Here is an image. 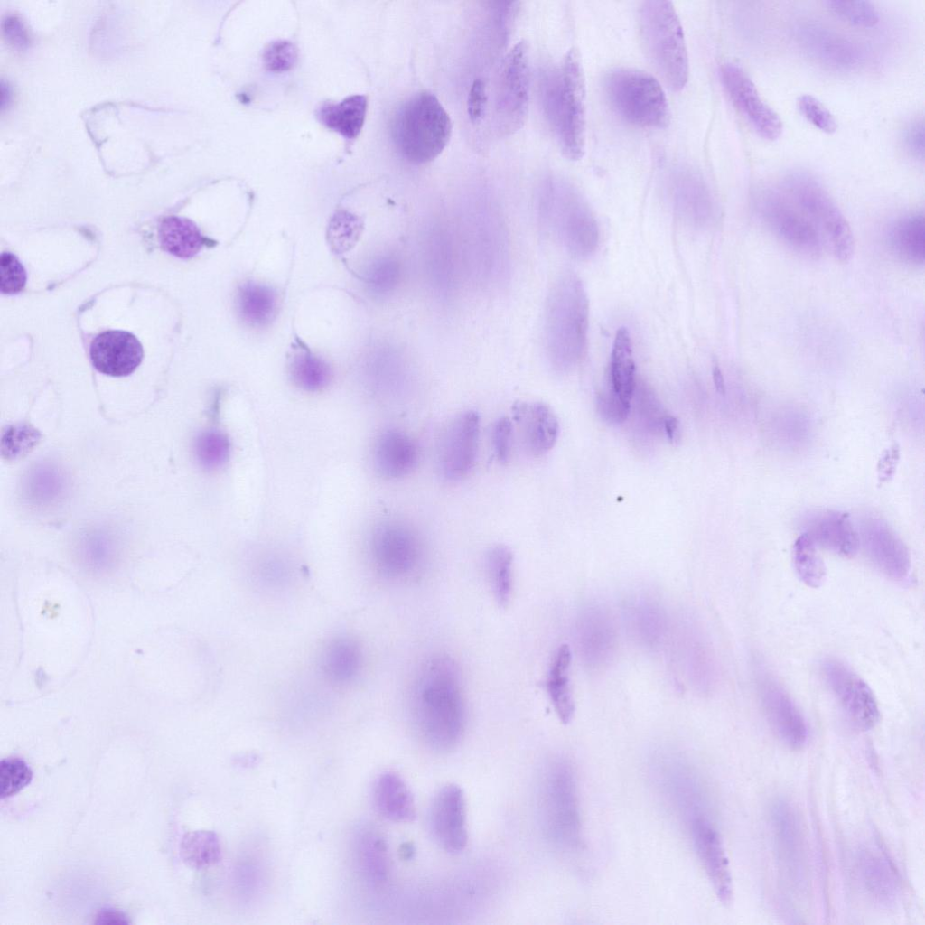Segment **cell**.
I'll return each instance as SVG.
<instances>
[{
    "label": "cell",
    "mask_w": 925,
    "mask_h": 925,
    "mask_svg": "<svg viewBox=\"0 0 925 925\" xmlns=\"http://www.w3.org/2000/svg\"><path fill=\"white\" fill-rule=\"evenodd\" d=\"M409 705L414 726L430 749L444 752L459 744L466 726V704L459 668L450 656L436 654L422 663Z\"/></svg>",
    "instance_id": "cell-1"
},
{
    "label": "cell",
    "mask_w": 925,
    "mask_h": 925,
    "mask_svg": "<svg viewBox=\"0 0 925 925\" xmlns=\"http://www.w3.org/2000/svg\"><path fill=\"white\" fill-rule=\"evenodd\" d=\"M537 802L541 829L549 844L563 854L579 853L584 846L579 789L568 758L554 756L544 764Z\"/></svg>",
    "instance_id": "cell-2"
},
{
    "label": "cell",
    "mask_w": 925,
    "mask_h": 925,
    "mask_svg": "<svg viewBox=\"0 0 925 925\" xmlns=\"http://www.w3.org/2000/svg\"><path fill=\"white\" fill-rule=\"evenodd\" d=\"M545 110L563 154L580 160L585 152L586 86L580 53L571 49L560 66L547 74Z\"/></svg>",
    "instance_id": "cell-3"
},
{
    "label": "cell",
    "mask_w": 925,
    "mask_h": 925,
    "mask_svg": "<svg viewBox=\"0 0 925 925\" xmlns=\"http://www.w3.org/2000/svg\"><path fill=\"white\" fill-rule=\"evenodd\" d=\"M640 42L664 83L681 90L689 75L687 49L680 19L669 1L643 2L639 11Z\"/></svg>",
    "instance_id": "cell-4"
},
{
    "label": "cell",
    "mask_w": 925,
    "mask_h": 925,
    "mask_svg": "<svg viewBox=\"0 0 925 925\" xmlns=\"http://www.w3.org/2000/svg\"><path fill=\"white\" fill-rule=\"evenodd\" d=\"M452 122L438 98L418 92L398 108L393 123L395 145L404 159L414 164L434 160L447 145Z\"/></svg>",
    "instance_id": "cell-5"
},
{
    "label": "cell",
    "mask_w": 925,
    "mask_h": 925,
    "mask_svg": "<svg viewBox=\"0 0 925 925\" xmlns=\"http://www.w3.org/2000/svg\"><path fill=\"white\" fill-rule=\"evenodd\" d=\"M588 299L581 280L564 276L549 300L547 331L551 359L560 369L575 365L587 344Z\"/></svg>",
    "instance_id": "cell-6"
},
{
    "label": "cell",
    "mask_w": 925,
    "mask_h": 925,
    "mask_svg": "<svg viewBox=\"0 0 925 925\" xmlns=\"http://www.w3.org/2000/svg\"><path fill=\"white\" fill-rule=\"evenodd\" d=\"M819 234L824 247L840 262L854 253L851 228L822 184L811 174L794 171L786 174L779 187Z\"/></svg>",
    "instance_id": "cell-7"
},
{
    "label": "cell",
    "mask_w": 925,
    "mask_h": 925,
    "mask_svg": "<svg viewBox=\"0 0 925 925\" xmlns=\"http://www.w3.org/2000/svg\"><path fill=\"white\" fill-rule=\"evenodd\" d=\"M603 90L612 109L622 120L649 128L668 125L670 111L666 94L651 74L632 68H615L605 75Z\"/></svg>",
    "instance_id": "cell-8"
},
{
    "label": "cell",
    "mask_w": 925,
    "mask_h": 925,
    "mask_svg": "<svg viewBox=\"0 0 925 925\" xmlns=\"http://www.w3.org/2000/svg\"><path fill=\"white\" fill-rule=\"evenodd\" d=\"M369 550L378 573L392 581L402 582L413 577L424 556L418 533L399 521L378 525L370 536Z\"/></svg>",
    "instance_id": "cell-9"
},
{
    "label": "cell",
    "mask_w": 925,
    "mask_h": 925,
    "mask_svg": "<svg viewBox=\"0 0 925 925\" xmlns=\"http://www.w3.org/2000/svg\"><path fill=\"white\" fill-rule=\"evenodd\" d=\"M755 205L766 226L788 247L810 258L822 254L819 234L779 187L760 191Z\"/></svg>",
    "instance_id": "cell-10"
},
{
    "label": "cell",
    "mask_w": 925,
    "mask_h": 925,
    "mask_svg": "<svg viewBox=\"0 0 925 925\" xmlns=\"http://www.w3.org/2000/svg\"><path fill=\"white\" fill-rule=\"evenodd\" d=\"M820 669L828 690L849 722L860 730L873 728L880 713L869 686L837 659H825Z\"/></svg>",
    "instance_id": "cell-11"
},
{
    "label": "cell",
    "mask_w": 925,
    "mask_h": 925,
    "mask_svg": "<svg viewBox=\"0 0 925 925\" xmlns=\"http://www.w3.org/2000/svg\"><path fill=\"white\" fill-rule=\"evenodd\" d=\"M480 422L476 411L466 410L454 416L443 430L437 463L444 479L458 481L473 468L479 447Z\"/></svg>",
    "instance_id": "cell-12"
},
{
    "label": "cell",
    "mask_w": 925,
    "mask_h": 925,
    "mask_svg": "<svg viewBox=\"0 0 925 925\" xmlns=\"http://www.w3.org/2000/svg\"><path fill=\"white\" fill-rule=\"evenodd\" d=\"M552 229L574 257H587L599 242L596 219L579 193L572 189L564 191L550 213Z\"/></svg>",
    "instance_id": "cell-13"
},
{
    "label": "cell",
    "mask_w": 925,
    "mask_h": 925,
    "mask_svg": "<svg viewBox=\"0 0 925 925\" xmlns=\"http://www.w3.org/2000/svg\"><path fill=\"white\" fill-rule=\"evenodd\" d=\"M528 84L527 45L521 42L506 57L500 76L496 112L503 133H512L523 124L528 106Z\"/></svg>",
    "instance_id": "cell-14"
},
{
    "label": "cell",
    "mask_w": 925,
    "mask_h": 925,
    "mask_svg": "<svg viewBox=\"0 0 925 925\" xmlns=\"http://www.w3.org/2000/svg\"><path fill=\"white\" fill-rule=\"evenodd\" d=\"M720 79L733 106L761 137L774 141L781 135V119L761 98L754 83L740 66L724 63Z\"/></svg>",
    "instance_id": "cell-15"
},
{
    "label": "cell",
    "mask_w": 925,
    "mask_h": 925,
    "mask_svg": "<svg viewBox=\"0 0 925 925\" xmlns=\"http://www.w3.org/2000/svg\"><path fill=\"white\" fill-rule=\"evenodd\" d=\"M429 827L435 842L446 852H462L468 843L466 800L456 784H446L434 795L429 810Z\"/></svg>",
    "instance_id": "cell-16"
},
{
    "label": "cell",
    "mask_w": 925,
    "mask_h": 925,
    "mask_svg": "<svg viewBox=\"0 0 925 925\" xmlns=\"http://www.w3.org/2000/svg\"><path fill=\"white\" fill-rule=\"evenodd\" d=\"M687 833L700 865L724 904L733 899V880L722 837L712 818L692 824Z\"/></svg>",
    "instance_id": "cell-17"
},
{
    "label": "cell",
    "mask_w": 925,
    "mask_h": 925,
    "mask_svg": "<svg viewBox=\"0 0 925 925\" xmlns=\"http://www.w3.org/2000/svg\"><path fill=\"white\" fill-rule=\"evenodd\" d=\"M758 689L762 710L776 736L792 749L803 747L808 739V728L792 698L768 675L760 677Z\"/></svg>",
    "instance_id": "cell-18"
},
{
    "label": "cell",
    "mask_w": 925,
    "mask_h": 925,
    "mask_svg": "<svg viewBox=\"0 0 925 925\" xmlns=\"http://www.w3.org/2000/svg\"><path fill=\"white\" fill-rule=\"evenodd\" d=\"M864 548L874 566L893 581L905 580L911 569L909 552L902 541L876 519H867L862 527Z\"/></svg>",
    "instance_id": "cell-19"
},
{
    "label": "cell",
    "mask_w": 925,
    "mask_h": 925,
    "mask_svg": "<svg viewBox=\"0 0 925 925\" xmlns=\"http://www.w3.org/2000/svg\"><path fill=\"white\" fill-rule=\"evenodd\" d=\"M143 347L135 335L124 331H107L91 341L89 357L94 368L108 376L126 377L140 365Z\"/></svg>",
    "instance_id": "cell-20"
},
{
    "label": "cell",
    "mask_w": 925,
    "mask_h": 925,
    "mask_svg": "<svg viewBox=\"0 0 925 925\" xmlns=\"http://www.w3.org/2000/svg\"><path fill=\"white\" fill-rule=\"evenodd\" d=\"M513 419L528 454L540 457L556 444L559 423L548 405L537 401L519 402L513 406Z\"/></svg>",
    "instance_id": "cell-21"
},
{
    "label": "cell",
    "mask_w": 925,
    "mask_h": 925,
    "mask_svg": "<svg viewBox=\"0 0 925 925\" xmlns=\"http://www.w3.org/2000/svg\"><path fill=\"white\" fill-rule=\"evenodd\" d=\"M418 459L417 444L403 431L387 430L375 442L374 466L384 478L398 479L408 475L416 467Z\"/></svg>",
    "instance_id": "cell-22"
},
{
    "label": "cell",
    "mask_w": 925,
    "mask_h": 925,
    "mask_svg": "<svg viewBox=\"0 0 925 925\" xmlns=\"http://www.w3.org/2000/svg\"><path fill=\"white\" fill-rule=\"evenodd\" d=\"M806 533L816 546L842 556H853L859 546V537L846 513L826 510L813 515L808 521Z\"/></svg>",
    "instance_id": "cell-23"
},
{
    "label": "cell",
    "mask_w": 925,
    "mask_h": 925,
    "mask_svg": "<svg viewBox=\"0 0 925 925\" xmlns=\"http://www.w3.org/2000/svg\"><path fill=\"white\" fill-rule=\"evenodd\" d=\"M372 795L375 808L384 818L393 822L415 819L416 808L413 794L397 773H381L374 783Z\"/></svg>",
    "instance_id": "cell-24"
},
{
    "label": "cell",
    "mask_w": 925,
    "mask_h": 925,
    "mask_svg": "<svg viewBox=\"0 0 925 925\" xmlns=\"http://www.w3.org/2000/svg\"><path fill=\"white\" fill-rule=\"evenodd\" d=\"M857 869L861 883L877 903L889 906L898 895L899 883L894 868L888 859L871 850L860 853Z\"/></svg>",
    "instance_id": "cell-25"
},
{
    "label": "cell",
    "mask_w": 925,
    "mask_h": 925,
    "mask_svg": "<svg viewBox=\"0 0 925 925\" xmlns=\"http://www.w3.org/2000/svg\"><path fill=\"white\" fill-rule=\"evenodd\" d=\"M808 49L827 64L848 69L857 66L862 52L854 42L846 38L818 27L805 28L801 36Z\"/></svg>",
    "instance_id": "cell-26"
},
{
    "label": "cell",
    "mask_w": 925,
    "mask_h": 925,
    "mask_svg": "<svg viewBox=\"0 0 925 925\" xmlns=\"http://www.w3.org/2000/svg\"><path fill=\"white\" fill-rule=\"evenodd\" d=\"M571 660L569 646L563 644L558 647L553 655L546 678L547 695L563 724H568L575 714V701L569 680Z\"/></svg>",
    "instance_id": "cell-27"
},
{
    "label": "cell",
    "mask_w": 925,
    "mask_h": 925,
    "mask_svg": "<svg viewBox=\"0 0 925 925\" xmlns=\"http://www.w3.org/2000/svg\"><path fill=\"white\" fill-rule=\"evenodd\" d=\"M362 661L360 647L349 637L332 640L322 654V670L332 682L348 683L359 673Z\"/></svg>",
    "instance_id": "cell-28"
},
{
    "label": "cell",
    "mask_w": 925,
    "mask_h": 925,
    "mask_svg": "<svg viewBox=\"0 0 925 925\" xmlns=\"http://www.w3.org/2000/svg\"><path fill=\"white\" fill-rule=\"evenodd\" d=\"M367 106L366 96L353 95L337 104H323L318 109L317 117L328 128L348 139H354L364 125Z\"/></svg>",
    "instance_id": "cell-29"
},
{
    "label": "cell",
    "mask_w": 925,
    "mask_h": 925,
    "mask_svg": "<svg viewBox=\"0 0 925 925\" xmlns=\"http://www.w3.org/2000/svg\"><path fill=\"white\" fill-rule=\"evenodd\" d=\"M675 202L679 212L696 224H705L713 216V201L705 183L695 174H679L674 182Z\"/></svg>",
    "instance_id": "cell-30"
},
{
    "label": "cell",
    "mask_w": 925,
    "mask_h": 925,
    "mask_svg": "<svg viewBox=\"0 0 925 925\" xmlns=\"http://www.w3.org/2000/svg\"><path fill=\"white\" fill-rule=\"evenodd\" d=\"M609 388L624 403L631 405L635 388V365L631 335L624 327L617 331L613 341L610 362Z\"/></svg>",
    "instance_id": "cell-31"
},
{
    "label": "cell",
    "mask_w": 925,
    "mask_h": 925,
    "mask_svg": "<svg viewBox=\"0 0 925 925\" xmlns=\"http://www.w3.org/2000/svg\"><path fill=\"white\" fill-rule=\"evenodd\" d=\"M237 304L239 315L245 322L254 327H261L275 318L277 295L270 286L249 281L238 288Z\"/></svg>",
    "instance_id": "cell-32"
},
{
    "label": "cell",
    "mask_w": 925,
    "mask_h": 925,
    "mask_svg": "<svg viewBox=\"0 0 925 925\" xmlns=\"http://www.w3.org/2000/svg\"><path fill=\"white\" fill-rule=\"evenodd\" d=\"M771 823L780 852L789 864L798 867L802 855V836L794 808L780 800L771 808Z\"/></svg>",
    "instance_id": "cell-33"
},
{
    "label": "cell",
    "mask_w": 925,
    "mask_h": 925,
    "mask_svg": "<svg viewBox=\"0 0 925 925\" xmlns=\"http://www.w3.org/2000/svg\"><path fill=\"white\" fill-rule=\"evenodd\" d=\"M159 239L164 250L182 258L192 257L203 244L201 231L192 220L173 216L161 222Z\"/></svg>",
    "instance_id": "cell-34"
},
{
    "label": "cell",
    "mask_w": 925,
    "mask_h": 925,
    "mask_svg": "<svg viewBox=\"0 0 925 925\" xmlns=\"http://www.w3.org/2000/svg\"><path fill=\"white\" fill-rule=\"evenodd\" d=\"M896 254L908 263L923 265L925 258V220L922 213L900 220L891 233Z\"/></svg>",
    "instance_id": "cell-35"
},
{
    "label": "cell",
    "mask_w": 925,
    "mask_h": 925,
    "mask_svg": "<svg viewBox=\"0 0 925 925\" xmlns=\"http://www.w3.org/2000/svg\"><path fill=\"white\" fill-rule=\"evenodd\" d=\"M513 553L503 544L491 547L485 556L486 573L496 603L505 607L513 591Z\"/></svg>",
    "instance_id": "cell-36"
},
{
    "label": "cell",
    "mask_w": 925,
    "mask_h": 925,
    "mask_svg": "<svg viewBox=\"0 0 925 925\" xmlns=\"http://www.w3.org/2000/svg\"><path fill=\"white\" fill-rule=\"evenodd\" d=\"M180 855L186 865L193 869H205L218 864L221 858L219 836L210 830L186 833L181 841Z\"/></svg>",
    "instance_id": "cell-37"
},
{
    "label": "cell",
    "mask_w": 925,
    "mask_h": 925,
    "mask_svg": "<svg viewBox=\"0 0 925 925\" xmlns=\"http://www.w3.org/2000/svg\"><path fill=\"white\" fill-rule=\"evenodd\" d=\"M358 851L365 876L376 884L386 883L389 874V858L385 839L378 833L368 830L360 839Z\"/></svg>",
    "instance_id": "cell-38"
},
{
    "label": "cell",
    "mask_w": 925,
    "mask_h": 925,
    "mask_svg": "<svg viewBox=\"0 0 925 925\" xmlns=\"http://www.w3.org/2000/svg\"><path fill=\"white\" fill-rule=\"evenodd\" d=\"M293 381L301 388L317 391L328 385L332 378L327 362L313 354L303 351L296 353L290 363Z\"/></svg>",
    "instance_id": "cell-39"
},
{
    "label": "cell",
    "mask_w": 925,
    "mask_h": 925,
    "mask_svg": "<svg viewBox=\"0 0 925 925\" xmlns=\"http://www.w3.org/2000/svg\"><path fill=\"white\" fill-rule=\"evenodd\" d=\"M814 542L806 534H801L794 543L793 564L799 579L811 588L819 587L826 575L825 565L817 553Z\"/></svg>",
    "instance_id": "cell-40"
},
{
    "label": "cell",
    "mask_w": 925,
    "mask_h": 925,
    "mask_svg": "<svg viewBox=\"0 0 925 925\" xmlns=\"http://www.w3.org/2000/svg\"><path fill=\"white\" fill-rule=\"evenodd\" d=\"M825 5L830 12L853 25L870 28L879 22L876 7L868 1L828 0Z\"/></svg>",
    "instance_id": "cell-41"
},
{
    "label": "cell",
    "mask_w": 925,
    "mask_h": 925,
    "mask_svg": "<svg viewBox=\"0 0 925 925\" xmlns=\"http://www.w3.org/2000/svg\"><path fill=\"white\" fill-rule=\"evenodd\" d=\"M33 780V771L21 758L10 757L0 762V797H12L28 786Z\"/></svg>",
    "instance_id": "cell-42"
},
{
    "label": "cell",
    "mask_w": 925,
    "mask_h": 925,
    "mask_svg": "<svg viewBox=\"0 0 925 925\" xmlns=\"http://www.w3.org/2000/svg\"><path fill=\"white\" fill-rule=\"evenodd\" d=\"M230 452L228 436L218 431H209L197 440L196 453L201 463L208 469H215L225 463Z\"/></svg>",
    "instance_id": "cell-43"
},
{
    "label": "cell",
    "mask_w": 925,
    "mask_h": 925,
    "mask_svg": "<svg viewBox=\"0 0 925 925\" xmlns=\"http://www.w3.org/2000/svg\"><path fill=\"white\" fill-rule=\"evenodd\" d=\"M800 114L814 126L824 133L833 134L837 129L836 120L831 112L815 97L801 95L797 101Z\"/></svg>",
    "instance_id": "cell-44"
},
{
    "label": "cell",
    "mask_w": 925,
    "mask_h": 925,
    "mask_svg": "<svg viewBox=\"0 0 925 925\" xmlns=\"http://www.w3.org/2000/svg\"><path fill=\"white\" fill-rule=\"evenodd\" d=\"M359 229L360 221L356 216L345 211L339 212L335 214L331 222L329 231L331 242L336 250L340 244V251L347 250L356 240Z\"/></svg>",
    "instance_id": "cell-45"
},
{
    "label": "cell",
    "mask_w": 925,
    "mask_h": 925,
    "mask_svg": "<svg viewBox=\"0 0 925 925\" xmlns=\"http://www.w3.org/2000/svg\"><path fill=\"white\" fill-rule=\"evenodd\" d=\"M26 283L25 270L18 258L4 252L1 256V292L14 294L21 292Z\"/></svg>",
    "instance_id": "cell-46"
},
{
    "label": "cell",
    "mask_w": 925,
    "mask_h": 925,
    "mask_svg": "<svg viewBox=\"0 0 925 925\" xmlns=\"http://www.w3.org/2000/svg\"><path fill=\"white\" fill-rule=\"evenodd\" d=\"M297 60L295 46L287 41L270 43L264 51L263 61L266 69L272 71H285L291 69Z\"/></svg>",
    "instance_id": "cell-47"
},
{
    "label": "cell",
    "mask_w": 925,
    "mask_h": 925,
    "mask_svg": "<svg viewBox=\"0 0 925 925\" xmlns=\"http://www.w3.org/2000/svg\"><path fill=\"white\" fill-rule=\"evenodd\" d=\"M513 425L507 416L498 418L491 426V439L495 456L498 461H508L512 445Z\"/></svg>",
    "instance_id": "cell-48"
},
{
    "label": "cell",
    "mask_w": 925,
    "mask_h": 925,
    "mask_svg": "<svg viewBox=\"0 0 925 925\" xmlns=\"http://www.w3.org/2000/svg\"><path fill=\"white\" fill-rule=\"evenodd\" d=\"M597 408L605 420L612 424H621L628 417L631 405L624 403L608 388L598 394Z\"/></svg>",
    "instance_id": "cell-49"
},
{
    "label": "cell",
    "mask_w": 925,
    "mask_h": 925,
    "mask_svg": "<svg viewBox=\"0 0 925 925\" xmlns=\"http://www.w3.org/2000/svg\"><path fill=\"white\" fill-rule=\"evenodd\" d=\"M2 32L7 43L16 50H25L31 43L29 29L16 14H9L4 18Z\"/></svg>",
    "instance_id": "cell-50"
},
{
    "label": "cell",
    "mask_w": 925,
    "mask_h": 925,
    "mask_svg": "<svg viewBox=\"0 0 925 925\" xmlns=\"http://www.w3.org/2000/svg\"><path fill=\"white\" fill-rule=\"evenodd\" d=\"M467 109L470 120L473 124L482 121L487 103L485 83L482 79H475L472 83L467 102Z\"/></svg>",
    "instance_id": "cell-51"
},
{
    "label": "cell",
    "mask_w": 925,
    "mask_h": 925,
    "mask_svg": "<svg viewBox=\"0 0 925 925\" xmlns=\"http://www.w3.org/2000/svg\"><path fill=\"white\" fill-rule=\"evenodd\" d=\"M904 143L908 151L917 159L924 157V127L920 121L912 122L905 130Z\"/></svg>",
    "instance_id": "cell-52"
},
{
    "label": "cell",
    "mask_w": 925,
    "mask_h": 925,
    "mask_svg": "<svg viewBox=\"0 0 925 925\" xmlns=\"http://www.w3.org/2000/svg\"><path fill=\"white\" fill-rule=\"evenodd\" d=\"M129 922L128 917L124 912L112 908H103L98 911L94 920L96 924H128Z\"/></svg>",
    "instance_id": "cell-53"
},
{
    "label": "cell",
    "mask_w": 925,
    "mask_h": 925,
    "mask_svg": "<svg viewBox=\"0 0 925 925\" xmlns=\"http://www.w3.org/2000/svg\"><path fill=\"white\" fill-rule=\"evenodd\" d=\"M663 425L665 433L668 438L671 442H675L678 439L679 435V422L678 420L671 416H667L663 418Z\"/></svg>",
    "instance_id": "cell-54"
},
{
    "label": "cell",
    "mask_w": 925,
    "mask_h": 925,
    "mask_svg": "<svg viewBox=\"0 0 925 925\" xmlns=\"http://www.w3.org/2000/svg\"><path fill=\"white\" fill-rule=\"evenodd\" d=\"M712 374H713L714 384H715V387L717 392L720 393L721 395H724L725 394L724 379L723 373H722V371L720 369V367L717 364L714 365L713 370H712Z\"/></svg>",
    "instance_id": "cell-55"
},
{
    "label": "cell",
    "mask_w": 925,
    "mask_h": 925,
    "mask_svg": "<svg viewBox=\"0 0 925 925\" xmlns=\"http://www.w3.org/2000/svg\"><path fill=\"white\" fill-rule=\"evenodd\" d=\"M12 100V89L7 83L1 82V108L5 109Z\"/></svg>",
    "instance_id": "cell-56"
}]
</instances>
